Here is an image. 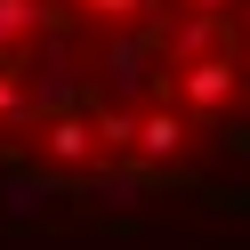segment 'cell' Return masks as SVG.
Listing matches in <instances>:
<instances>
[{"label":"cell","mask_w":250,"mask_h":250,"mask_svg":"<svg viewBox=\"0 0 250 250\" xmlns=\"http://www.w3.org/2000/svg\"><path fill=\"white\" fill-rule=\"evenodd\" d=\"M250 153V0H0V178L153 194Z\"/></svg>","instance_id":"1"}]
</instances>
